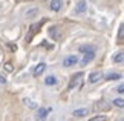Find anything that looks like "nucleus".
I'll return each mask as SVG.
<instances>
[{
  "label": "nucleus",
  "mask_w": 124,
  "mask_h": 121,
  "mask_svg": "<svg viewBox=\"0 0 124 121\" xmlns=\"http://www.w3.org/2000/svg\"><path fill=\"white\" fill-rule=\"evenodd\" d=\"M80 51H81L83 54V58H81V66H86L87 63H90L93 58H95V46H81L80 48Z\"/></svg>",
  "instance_id": "nucleus-1"
},
{
  "label": "nucleus",
  "mask_w": 124,
  "mask_h": 121,
  "mask_svg": "<svg viewBox=\"0 0 124 121\" xmlns=\"http://www.w3.org/2000/svg\"><path fill=\"white\" fill-rule=\"evenodd\" d=\"M83 77H84L83 72H77V74H74L72 78H70V81H69V84H68V89L81 88V86H83Z\"/></svg>",
  "instance_id": "nucleus-2"
},
{
  "label": "nucleus",
  "mask_w": 124,
  "mask_h": 121,
  "mask_svg": "<svg viewBox=\"0 0 124 121\" xmlns=\"http://www.w3.org/2000/svg\"><path fill=\"white\" fill-rule=\"evenodd\" d=\"M49 112H51V107H40L35 113V120L37 121H45L47 118V115H49Z\"/></svg>",
  "instance_id": "nucleus-3"
},
{
  "label": "nucleus",
  "mask_w": 124,
  "mask_h": 121,
  "mask_svg": "<svg viewBox=\"0 0 124 121\" xmlns=\"http://www.w3.org/2000/svg\"><path fill=\"white\" fill-rule=\"evenodd\" d=\"M49 35L52 40H60L61 38V31L58 29V26H51L49 28Z\"/></svg>",
  "instance_id": "nucleus-4"
},
{
  "label": "nucleus",
  "mask_w": 124,
  "mask_h": 121,
  "mask_svg": "<svg viewBox=\"0 0 124 121\" xmlns=\"http://www.w3.org/2000/svg\"><path fill=\"white\" fill-rule=\"evenodd\" d=\"M95 109L100 110V112H101V110H109V109H110V103L106 101V100H100L98 103L95 104Z\"/></svg>",
  "instance_id": "nucleus-5"
},
{
  "label": "nucleus",
  "mask_w": 124,
  "mask_h": 121,
  "mask_svg": "<svg viewBox=\"0 0 124 121\" xmlns=\"http://www.w3.org/2000/svg\"><path fill=\"white\" fill-rule=\"evenodd\" d=\"M78 63V58L75 55H69V57H66V58L63 60V66L66 67H70V66H74V65H77Z\"/></svg>",
  "instance_id": "nucleus-6"
},
{
  "label": "nucleus",
  "mask_w": 124,
  "mask_h": 121,
  "mask_svg": "<svg viewBox=\"0 0 124 121\" xmlns=\"http://www.w3.org/2000/svg\"><path fill=\"white\" fill-rule=\"evenodd\" d=\"M61 6H63V0H52V2L49 3V8H51V11H54V12H58Z\"/></svg>",
  "instance_id": "nucleus-7"
},
{
  "label": "nucleus",
  "mask_w": 124,
  "mask_h": 121,
  "mask_svg": "<svg viewBox=\"0 0 124 121\" xmlns=\"http://www.w3.org/2000/svg\"><path fill=\"white\" fill-rule=\"evenodd\" d=\"M45 69H46V65H45V63H39V65L34 67L32 74H34V77H39V75H41L43 72H45Z\"/></svg>",
  "instance_id": "nucleus-8"
},
{
  "label": "nucleus",
  "mask_w": 124,
  "mask_h": 121,
  "mask_svg": "<svg viewBox=\"0 0 124 121\" xmlns=\"http://www.w3.org/2000/svg\"><path fill=\"white\" fill-rule=\"evenodd\" d=\"M103 78V74H101V72H92V74H90L89 75V83H97V81H100V80H101Z\"/></svg>",
  "instance_id": "nucleus-9"
},
{
  "label": "nucleus",
  "mask_w": 124,
  "mask_h": 121,
  "mask_svg": "<svg viewBox=\"0 0 124 121\" xmlns=\"http://www.w3.org/2000/svg\"><path fill=\"white\" fill-rule=\"evenodd\" d=\"M86 9H87V3H86V0H80L77 3V6H75V12L80 14V12H84Z\"/></svg>",
  "instance_id": "nucleus-10"
},
{
  "label": "nucleus",
  "mask_w": 124,
  "mask_h": 121,
  "mask_svg": "<svg viewBox=\"0 0 124 121\" xmlns=\"http://www.w3.org/2000/svg\"><path fill=\"white\" fill-rule=\"evenodd\" d=\"M89 113V109L87 107H81V109H77V110H74V117H84V115H87Z\"/></svg>",
  "instance_id": "nucleus-11"
},
{
  "label": "nucleus",
  "mask_w": 124,
  "mask_h": 121,
  "mask_svg": "<svg viewBox=\"0 0 124 121\" xmlns=\"http://www.w3.org/2000/svg\"><path fill=\"white\" fill-rule=\"evenodd\" d=\"M45 83L47 86H54V84H57V78H55L54 75H49V77H46V78H45Z\"/></svg>",
  "instance_id": "nucleus-12"
},
{
  "label": "nucleus",
  "mask_w": 124,
  "mask_h": 121,
  "mask_svg": "<svg viewBox=\"0 0 124 121\" xmlns=\"http://www.w3.org/2000/svg\"><path fill=\"white\" fill-rule=\"evenodd\" d=\"M113 61L115 63H124V52H118L113 55Z\"/></svg>",
  "instance_id": "nucleus-13"
},
{
  "label": "nucleus",
  "mask_w": 124,
  "mask_h": 121,
  "mask_svg": "<svg viewBox=\"0 0 124 121\" xmlns=\"http://www.w3.org/2000/svg\"><path fill=\"white\" fill-rule=\"evenodd\" d=\"M121 78V74H118V72H112V74L106 75V80H120Z\"/></svg>",
  "instance_id": "nucleus-14"
},
{
  "label": "nucleus",
  "mask_w": 124,
  "mask_h": 121,
  "mask_svg": "<svg viewBox=\"0 0 124 121\" xmlns=\"http://www.w3.org/2000/svg\"><path fill=\"white\" fill-rule=\"evenodd\" d=\"M23 103H25V104H26L29 109H35V107H37V104H35V103H34V101H32L31 98H25V100H23Z\"/></svg>",
  "instance_id": "nucleus-15"
},
{
  "label": "nucleus",
  "mask_w": 124,
  "mask_h": 121,
  "mask_svg": "<svg viewBox=\"0 0 124 121\" xmlns=\"http://www.w3.org/2000/svg\"><path fill=\"white\" fill-rule=\"evenodd\" d=\"M112 103L115 104L116 107H124V98H115Z\"/></svg>",
  "instance_id": "nucleus-16"
},
{
  "label": "nucleus",
  "mask_w": 124,
  "mask_h": 121,
  "mask_svg": "<svg viewBox=\"0 0 124 121\" xmlns=\"http://www.w3.org/2000/svg\"><path fill=\"white\" fill-rule=\"evenodd\" d=\"M39 28H40L39 25H34V26H32V29L29 31V34H28V37H26V38H28V41H31V37H32V35H34V34H35V31L39 29Z\"/></svg>",
  "instance_id": "nucleus-17"
},
{
  "label": "nucleus",
  "mask_w": 124,
  "mask_h": 121,
  "mask_svg": "<svg viewBox=\"0 0 124 121\" xmlns=\"http://www.w3.org/2000/svg\"><path fill=\"white\" fill-rule=\"evenodd\" d=\"M89 121H106V117H104V115H97V117L90 118Z\"/></svg>",
  "instance_id": "nucleus-18"
},
{
  "label": "nucleus",
  "mask_w": 124,
  "mask_h": 121,
  "mask_svg": "<svg viewBox=\"0 0 124 121\" xmlns=\"http://www.w3.org/2000/svg\"><path fill=\"white\" fill-rule=\"evenodd\" d=\"M118 38H120V40L124 38V25H121L120 29H118Z\"/></svg>",
  "instance_id": "nucleus-19"
},
{
  "label": "nucleus",
  "mask_w": 124,
  "mask_h": 121,
  "mask_svg": "<svg viewBox=\"0 0 124 121\" xmlns=\"http://www.w3.org/2000/svg\"><path fill=\"white\" fill-rule=\"evenodd\" d=\"M39 12V9L37 8H34V9H29V11H26V17H32L34 14H37Z\"/></svg>",
  "instance_id": "nucleus-20"
},
{
  "label": "nucleus",
  "mask_w": 124,
  "mask_h": 121,
  "mask_svg": "<svg viewBox=\"0 0 124 121\" xmlns=\"http://www.w3.org/2000/svg\"><path fill=\"white\" fill-rule=\"evenodd\" d=\"M3 69L6 71V72H12V71H14V67H12V65H11V63H6V65L3 66Z\"/></svg>",
  "instance_id": "nucleus-21"
},
{
  "label": "nucleus",
  "mask_w": 124,
  "mask_h": 121,
  "mask_svg": "<svg viewBox=\"0 0 124 121\" xmlns=\"http://www.w3.org/2000/svg\"><path fill=\"white\" fill-rule=\"evenodd\" d=\"M116 92H118V94H124V83H121V84L116 88Z\"/></svg>",
  "instance_id": "nucleus-22"
},
{
  "label": "nucleus",
  "mask_w": 124,
  "mask_h": 121,
  "mask_svg": "<svg viewBox=\"0 0 124 121\" xmlns=\"http://www.w3.org/2000/svg\"><path fill=\"white\" fill-rule=\"evenodd\" d=\"M0 83H2V84H5V83H6V78H5L3 75H0Z\"/></svg>",
  "instance_id": "nucleus-23"
},
{
  "label": "nucleus",
  "mask_w": 124,
  "mask_h": 121,
  "mask_svg": "<svg viewBox=\"0 0 124 121\" xmlns=\"http://www.w3.org/2000/svg\"><path fill=\"white\" fill-rule=\"evenodd\" d=\"M120 121H123V120H120Z\"/></svg>",
  "instance_id": "nucleus-24"
},
{
  "label": "nucleus",
  "mask_w": 124,
  "mask_h": 121,
  "mask_svg": "<svg viewBox=\"0 0 124 121\" xmlns=\"http://www.w3.org/2000/svg\"><path fill=\"white\" fill-rule=\"evenodd\" d=\"M123 121H124V118H123Z\"/></svg>",
  "instance_id": "nucleus-25"
}]
</instances>
